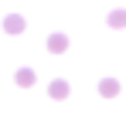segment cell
<instances>
[{
	"instance_id": "1",
	"label": "cell",
	"mask_w": 126,
	"mask_h": 122,
	"mask_svg": "<svg viewBox=\"0 0 126 122\" xmlns=\"http://www.w3.org/2000/svg\"><path fill=\"white\" fill-rule=\"evenodd\" d=\"M24 27H27V24H24L21 14H7V17H3V31H7V34H24Z\"/></svg>"
},
{
	"instance_id": "2",
	"label": "cell",
	"mask_w": 126,
	"mask_h": 122,
	"mask_svg": "<svg viewBox=\"0 0 126 122\" xmlns=\"http://www.w3.org/2000/svg\"><path fill=\"white\" fill-rule=\"evenodd\" d=\"M14 81H17L21 88H31V85H34V71H31V68H17V75H14Z\"/></svg>"
},
{
	"instance_id": "3",
	"label": "cell",
	"mask_w": 126,
	"mask_h": 122,
	"mask_svg": "<svg viewBox=\"0 0 126 122\" xmlns=\"http://www.w3.org/2000/svg\"><path fill=\"white\" fill-rule=\"evenodd\" d=\"M48 92H51V98H65V95H68V81H51V88H48Z\"/></svg>"
},
{
	"instance_id": "4",
	"label": "cell",
	"mask_w": 126,
	"mask_h": 122,
	"mask_svg": "<svg viewBox=\"0 0 126 122\" xmlns=\"http://www.w3.org/2000/svg\"><path fill=\"white\" fill-rule=\"evenodd\" d=\"M116 92H119V81H116V78L99 81V95H116Z\"/></svg>"
},
{
	"instance_id": "5",
	"label": "cell",
	"mask_w": 126,
	"mask_h": 122,
	"mask_svg": "<svg viewBox=\"0 0 126 122\" xmlns=\"http://www.w3.org/2000/svg\"><path fill=\"white\" fill-rule=\"evenodd\" d=\"M48 48H51V51H65V48H68V37H65V34H51V37H48Z\"/></svg>"
},
{
	"instance_id": "6",
	"label": "cell",
	"mask_w": 126,
	"mask_h": 122,
	"mask_svg": "<svg viewBox=\"0 0 126 122\" xmlns=\"http://www.w3.org/2000/svg\"><path fill=\"white\" fill-rule=\"evenodd\" d=\"M109 27H126V10H112L109 14Z\"/></svg>"
}]
</instances>
